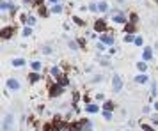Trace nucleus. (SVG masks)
I'll list each match as a JSON object with an SVG mask.
<instances>
[{
    "mask_svg": "<svg viewBox=\"0 0 158 131\" xmlns=\"http://www.w3.org/2000/svg\"><path fill=\"white\" fill-rule=\"evenodd\" d=\"M13 129H14V115L6 114L2 119V131H13Z\"/></svg>",
    "mask_w": 158,
    "mask_h": 131,
    "instance_id": "nucleus-1",
    "label": "nucleus"
},
{
    "mask_svg": "<svg viewBox=\"0 0 158 131\" xmlns=\"http://www.w3.org/2000/svg\"><path fill=\"white\" fill-rule=\"evenodd\" d=\"M62 92H64V87L59 85L57 82L48 87V96H50V98H59V96H62Z\"/></svg>",
    "mask_w": 158,
    "mask_h": 131,
    "instance_id": "nucleus-2",
    "label": "nucleus"
},
{
    "mask_svg": "<svg viewBox=\"0 0 158 131\" xmlns=\"http://www.w3.org/2000/svg\"><path fill=\"white\" fill-rule=\"evenodd\" d=\"M14 32H16V27H14V25H6V27H2V30H0V37L7 41V39L13 37Z\"/></svg>",
    "mask_w": 158,
    "mask_h": 131,
    "instance_id": "nucleus-3",
    "label": "nucleus"
},
{
    "mask_svg": "<svg viewBox=\"0 0 158 131\" xmlns=\"http://www.w3.org/2000/svg\"><path fill=\"white\" fill-rule=\"evenodd\" d=\"M94 30L100 32V34L110 32V30H108V23H107V20H96V21H94Z\"/></svg>",
    "mask_w": 158,
    "mask_h": 131,
    "instance_id": "nucleus-4",
    "label": "nucleus"
},
{
    "mask_svg": "<svg viewBox=\"0 0 158 131\" xmlns=\"http://www.w3.org/2000/svg\"><path fill=\"white\" fill-rule=\"evenodd\" d=\"M112 91H114V92H121L123 91V80H121L119 75L112 76Z\"/></svg>",
    "mask_w": 158,
    "mask_h": 131,
    "instance_id": "nucleus-5",
    "label": "nucleus"
},
{
    "mask_svg": "<svg viewBox=\"0 0 158 131\" xmlns=\"http://www.w3.org/2000/svg\"><path fill=\"white\" fill-rule=\"evenodd\" d=\"M100 41L105 43V45H108V46H114V34H112V32L100 34Z\"/></svg>",
    "mask_w": 158,
    "mask_h": 131,
    "instance_id": "nucleus-6",
    "label": "nucleus"
},
{
    "mask_svg": "<svg viewBox=\"0 0 158 131\" xmlns=\"http://www.w3.org/2000/svg\"><path fill=\"white\" fill-rule=\"evenodd\" d=\"M112 21H114V23H117V25H126L130 20H128L124 14H121V13H117V11H116V13H114V16H112Z\"/></svg>",
    "mask_w": 158,
    "mask_h": 131,
    "instance_id": "nucleus-7",
    "label": "nucleus"
},
{
    "mask_svg": "<svg viewBox=\"0 0 158 131\" xmlns=\"http://www.w3.org/2000/svg\"><path fill=\"white\" fill-rule=\"evenodd\" d=\"M6 85H7V91H13V92H16V91H20V82L16 80V78H7V82H6Z\"/></svg>",
    "mask_w": 158,
    "mask_h": 131,
    "instance_id": "nucleus-8",
    "label": "nucleus"
},
{
    "mask_svg": "<svg viewBox=\"0 0 158 131\" xmlns=\"http://www.w3.org/2000/svg\"><path fill=\"white\" fill-rule=\"evenodd\" d=\"M50 75H52V78L57 82V80L64 75V73H62V68H60V66H53V68L50 69Z\"/></svg>",
    "mask_w": 158,
    "mask_h": 131,
    "instance_id": "nucleus-9",
    "label": "nucleus"
},
{
    "mask_svg": "<svg viewBox=\"0 0 158 131\" xmlns=\"http://www.w3.org/2000/svg\"><path fill=\"white\" fill-rule=\"evenodd\" d=\"M98 112H100V105H96V103L85 105V114H98Z\"/></svg>",
    "mask_w": 158,
    "mask_h": 131,
    "instance_id": "nucleus-10",
    "label": "nucleus"
},
{
    "mask_svg": "<svg viewBox=\"0 0 158 131\" xmlns=\"http://www.w3.org/2000/svg\"><path fill=\"white\" fill-rule=\"evenodd\" d=\"M151 59H153V50H151L149 46H146V48L142 50V60H144V62H149Z\"/></svg>",
    "mask_w": 158,
    "mask_h": 131,
    "instance_id": "nucleus-11",
    "label": "nucleus"
},
{
    "mask_svg": "<svg viewBox=\"0 0 158 131\" xmlns=\"http://www.w3.org/2000/svg\"><path fill=\"white\" fill-rule=\"evenodd\" d=\"M25 59H21V57H16V59H13L11 60V64H13V68H23V66H25Z\"/></svg>",
    "mask_w": 158,
    "mask_h": 131,
    "instance_id": "nucleus-12",
    "label": "nucleus"
},
{
    "mask_svg": "<svg viewBox=\"0 0 158 131\" xmlns=\"http://www.w3.org/2000/svg\"><path fill=\"white\" fill-rule=\"evenodd\" d=\"M30 68H32V71L39 73V71H43V62L41 60H32L30 62Z\"/></svg>",
    "mask_w": 158,
    "mask_h": 131,
    "instance_id": "nucleus-13",
    "label": "nucleus"
},
{
    "mask_svg": "<svg viewBox=\"0 0 158 131\" xmlns=\"http://www.w3.org/2000/svg\"><path fill=\"white\" fill-rule=\"evenodd\" d=\"M147 82H149V76L146 73H140L135 76V83H147Z\"/></svg>",
    "mask_w": 158,
    "mask_h": 131,
    "instance_id": "nucleus-14",
    "label": "nucleus"
},
{
    "mask_svg": "<svg viewBox=\"0 0 158 131\" xmlns=\"http://www.w3.org/2000/svg\"><path fill=\"white\" fill-rule=\"evenodd\" d=\"M70 82H71V80H70V76H67V75H62V76L57 80V83H59V85H62L64 89H66L67 85H70Z\"/></svg>",
    "mask_w": 158,
    "mask_h": 131,
    "instance_id": "nucleus-15",
    "label": "nucleus"
},
{
    "mask_svg": "<svg viewBox=\"0 0 158 131\" xmlns=\"http://www.w3.org/2000/svg\"><path fill=\"white\" fill-rule=\"evenodd\" d=\"M124 32H126V34H135V32H137V25L128 21V23L124 25Z\"/></svg>",
    "mask_w": 158,
    "mask_h": 131,
    "instance_id": "nucleus-16",
    "label": "nucleus"
},
{
    "mask_svg": "<svg viewBox=\"0 0 158 131\" xmlns=\"http://www.w3.org/2000/svg\"><path fill=\"white\" fill-rule=\"evenodd\" d=\"M43 76H41V73H36V71H32L30 75H29V82L30 83H36V82H39Z\"/></svg>",
    "mask_w": 158,
    "mask_h": 131,
    "instance_id": "nucleus-17",
    "label": "nucleus"
},
{
    "mask_svg": "<svg viewBox=\"0 0 158 131\" xmlns=\"http://www.w3.org/2000/svg\"><path fill=\"white\" fill-rule=\"evenodd\" d=\"M116 108V103L114 101H105L103 103V110H107V112H112Z\"/></svg>",
    "mask_w": 158,
    "mask_h": 131,
    "instance_id": "nucleus-18",
    "label": "nucleus"
},
{
    "mask_svg": "<svg viewBox=\"0 0 158 131\" xmlns=\"http://www.w3.org/2000/svg\"><path fill=\"white\" fill-rule=\"evenodd\" d=\"M62 11H64V7H62L60 4H53L52 9H50V13H53V14H60Z\"/></svg>",
    "mask_w": 158,
    "mask_h": 131,
    "instance_id": "nucleus-19",
    "label": "nucleus"
},
{
    "mask_svg": "<svg viewBox=\"0 0 158 131\" xmlns=\"http://www.w3.org/2000/svg\"><path fill=\"white\" fill-rule=\"evenodd\" d=\"M67 46H70V48H71L73 52L80 50V45H78V41H71V39H70V41H67Z\"/></svg>",
    "mask_w": 158,
    "mask_h": 131,
    "instance_id": "nucleus-20",
    "label": "nucleus"
},
{
    "mask_svg": "<svg viewBox=\"0 0 158 131\" xmlns=\"http://www.w3.org/2000/svg\"><path fill=\"white\" fill-rule=\"evenodd\" d=\"M137 69H139L140 73H146V69H147V64H146L144 60H140V62H137Z\"/></svg>",
    "mask_w": 158,
    "mask_h": 131,
    "instance_id": "nucleus-21",
    "label": "nucleus"
},
{
    "mask_svg": "<svg viewBox=\"0 0 158 131\" xmlns=\"http://www.w3.org/2000/svg\"><path fill=\"white\" fill-rule=\"evenodd\" d=\"M108 11V4L107 2H100L98 4V13H107Z\"/></svg>",
    "mask_w": 158,
    "mask_h": 131,
    "instance_id": "nucleus-22",
    "label": "nucleus"
},
{
    "mask_svg": "<svg viewBox=\"0 0 158 131\" xmlns=\"http://www.w3.org/2000/svg\"><path fill=\"white\" fill-rule=\"evenodd\" d=\"M9 7H11V2H6V0H2V2H0V11H2V13H6Z\"/></svg>",
    "mask_w": 158,
    "mask_h": 131,
    "instance_id": "nucleus-23",
    "label": "nucleus"
},
{
    "mask_svg": "<svg viewBox=\"0 0 158 131\" xmlns=\"http://www.w3.org/2000/svg\"><path fill=\"white\" fill-rule=\"evenodd\" d=\"M140 128H142V131H156L151 124H147V122H140Z\"/></svg>",
    "mask_w": 158,
    "mask_h": 131,
    "instance_id": "nucleus-24",
    "label": "nucleus"
},
{
    "mask_svg": "<svg viewBox=\"0 0 158 131\" xmlns=\"http://www.w3.org/2000/svg\"><path fill=\"white\" fill-rule=\"evenodd\" d=\"M73 21H75L77 25H80V27H85V21L82 18H78V16H73Z\"/></svg>",
    "mask_w": 158,
    "mask_h": 131,
    "instance_id": "nucleus-25",
    "label": "nucleus"
},
{
    "mask_svg": "<svg viewBox=\"0 0 158 131\" xmlns=\"http://www.w3.org/2000/svg\"><path fill=\"white\" fill-rule=\"evenodd\" d=\"M130 23H135V25L139 23V16L135 14V13H131V14H130Z\"/></svg>",
    "mask_w": 158,
    "mask_h": 131,
    "instance_id": "nucleus-26",
    "label": "nucleus"
},
{
    "mask_svg": "<svg viewBox=\"0 0 158 131\" xmlns=\"http://www.w3.org/2000/svg\"><path fill=\"white\" fill-rule=\"evenodd\" d=\"M39 14H41V16H44V18H46V16H48L50 13H48V9H46V7H44V6H41V7H39Z\"/></svg>",
    "mask_w": 158,
    "mask_h": 131,
    "instance_id": "nucleus-27",
    "label": "nucleus"
},
{
    "mask_svg": "<svg viewBox=\"0 0 158 131\" xmlns=\"http://www.w3.org/2000/svg\"><path fill=\"white\" fill-rule=\"evenodd\" d=\"M124 43H135V36L133 34H126L124 36Z\"/></svg>",
    "mask_w": 158,
    "mask_h": 131,
    "instance_id": "nucleus-28",
    "label": "nucleus"
},
{
    "mask_svg": "<svg viewBox=\"0 0 158 131\" xmlns=\"http://www.w3.org/2000/svg\"><path fill=\"white\" fill-rule=\"evenodd\" d=\"M135 46H144V39H142L140 36L135 37Z\"/></svg>",
    "mask_w": 158,
    "mask_h": 131,
    "instance_id": "nucleus-29",
    "label": "nucleus"
},
{
    "mask_svg": "<svg viewBox=\"0 0 158 131\" xmlns=\"http://www.w3.org/2000/svg\"><path fill=\"white\" fill-rule=\"evenodd\" d=\"M21 36H23V37L32 36V29H30V27H25V29H23V34H21Z\"/></svg>",
    "mask_w": 158,
    "mask_h": 131,
    "instance_id": "nucleus-30",
    "label": "nucleus"
},
{
    "mask_svg": "<svg viewBox=\"0 0 158 131\" xmlns=\"http://www.w3.org/2000/svg\"><path fill=\"white\" fill-rule=\"evenodd\" d=\"M103 117H105V121H112V112H107V110H103Z\"/></svg>",
    "mask_w": 158,
    "mask_h": 131,
    "instance_id": "nucleus-31",
    "label": "nucleus"
},
{
    "mask_svg": "<svg viewBox=\"0 0 158 131\" xmlns=\"http://www.w3.org/2000/svg\"><path fill=\"white\" fill-rule=\"evenodd\" d=\"M96 48H98L100 52H105V48H107V45H105V43H101V41H98V45H96Z\"/></svg>",
    "mask_w": 158,
    "mask_h": 131,
    "instance_id": "nucleus-32",
    "label": "nucleus"
},
{
    "mask_svg": "<svg viewBox=\"0 0 158 131\" xmlns=\"http://www.w3.org/2000/svg\"><path fill=\"white\" fill-rule=\"evenodd\" d=\"M78 45H80V48H84V50H85V46H87V41H85L84 37H80V39H78Z\"/></svg>",
    "mask_w": 158,
    "mask_h": 131,
    "instance_id": "nucleus-33",
    "label": "nucleus"
},
{
    "mask_svg": "<svg viewBox=\"0 0 158 131\" xmlns=\"http://www.w3.org/2000/svg\"><path fill=\"white\" fill-rule=\"evenodd\" d=\"M89 11H91V13H98V4H89Z\"/></svg>",
    "mask_w": 158,
    "mask_h": 131,
    "instance_id": "nucleus-34",
    "label": "nucleus"
},
{
    "mask_svg": "<svg viewBox=\"0 0 158 131\" xmlns=\"http://www.w3.org/2000/svg\"><path fill=\"white\" fill-rule=\"evenodd\" d=\"M41 52H43V53H46V55H50V53H52L53 50H52L50 46H43V48H41Z\"/></svg>",
    "mask_w": 158,
    "mask_h": 131,
    "instance_id": "nucleus-35",
    "label": "nucleus"
},
{
    "mask_svg": "<svg viewBox=\"0 0 158 131\" xmlns=\"http://www.w3.org/2000/svg\"><path fill=\"white\" fill-rule=\"evenodd\" d=\"M101 80H103V78H101V76H100V75H96V76H94V78H93V82H94V83H96V82H101Z\"/></svg>",
    "mask_w": 158,
    "mask_h": 131,
    "instance_id": "nucleus-36",
    "label": "nucleus"
},
{
    "mask_svg": "<svg viewBox=\"0 0 158 131\" xmlns=\"http://www.w3.org/2000/svg\"><path fill=\"white\" fill-rule=\"evenodd\" d=\"M153 124H156V126H158V115H154V117H153Z\"/></svg>",
    "mask_w": 158,
    "mask_h": 131,
    "instance_id": "nucleus-37",
    "label": "nucleus"
},
{
    "mask_svg": "<svg viewBox=\"0 0 158 131\" xmlns=\"http://www.w3.org/2000/svg\"><path fill=\"white\" fill-rule=\"evenodd\" d=\"M48 2H50V4L53 6V4H59V0H48Z\"/></svg>",
    "mask_w": 158,
    "mask_h": 131,
    "instance_id": "nucleus-38",
    "label": "nucleus"
},
{
    "mask_svg": "<svg viewBox=\"0 0 158 131\" xmlns=\"http://www.w3.org/2000/svg\"><path fill=\"white\" fill-rule=\"evenodd\" d=\"M153 108H154V112H158V103H154V105H153Z\"/></svg>",
    "mask_w": 158,
    "mask_h": 131,
    "instance_id": "nucleus-39",
    "label": "nucleus"
}]
</instances>
